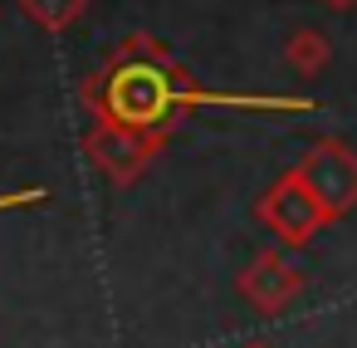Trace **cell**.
<instances>
[{
	"mask_svg": "<svg viewBox=\"0 0 357 348\" xmlns=\"http://www.w3.org/2000/svg\"><path fill=\"white\" fill-rule=\"evenodd\" d=\"M328 152V162H333V172L328 177H308V187H313V196H328V201H342V196H352L357 191V167L342 157V152H333V147H323Z\"/></svg>",
	"mask_w": 357,
	"mask_h": 348,
	"instance_id": "obj_1",
	"label": "cell"
}]
</instances>
